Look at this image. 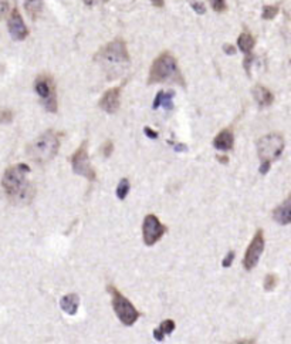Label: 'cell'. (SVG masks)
<instances>
[{"mask_svg": "<svg viewBox=\"0 0 291 344\" xmlns=\"http://www.w3.org/2000/svg\"><path fill=\"white\" fill-rule=\"evenodd\" d=\"M29 174H30V167L27 164H16L9 167L2 178V186L5 192L10 198V201L17 205L19 203L25 205L33 201L34 188L27 181Z\"/></svg>", "mask_w": 291, "mask_h": 344, "instance_id": "6da1fadb", "label": "cell"}, {"mask_svg": "<svg viewBox=\"0 0 291 344\" xmlns=\"http://www.w3.org/2000/svg\"><path fill=\"white\" fill-rule=\"evenodd\" d=\"M167 81L179 83L185 87L183 76L181 74V70H179L175 56L169 51H164L154 60V63L151 66L148 83L158 84V83H167Z\"/></svg>", "mask_w": 291, "mask_h": 344, "instance_id": "7a4b0ae2", "label": "cell"}, {"mask_svg": "<svg viewBox=\"0 0 291 344\" xmlns=\"http://www.w3.org/2000/svg\"><path fill=\"white\" fill-rule=\"evenodd\" d=\"M60 150V135L49 130L39 135L33 143L27 147V155L37 164H46L57 155Z\"/></svg>", "mask_w": 291, "mask_h": 344, "instance_id": "3957f363", "label": "cell"}, {"mask_svg": "<svg viewBox=\"0 0 291 344\" xmlns=\"http://www.w3.org/2000/svg\"><path fill=\"white\" fill-rule=\"evenodd\" d=\"M284 138L283 135L278 133L267 134L261 137L257 141V154L258 158L261 160L260 165V174L266 175L270 171L271 162L277 161L284 151Z\"/></svg>", "mask_w": 291, "mask_h": 344, "instance_id": "277c9868", "label": "cell"}, {"mask_svg": "<svg viewBox=\"0 0 291 344\" xmlns=\"http://www.w3.org/2000/svg\"><path fill=\"white\" fill-rule=\"evenodd\" d=\"M97 60L107 68L122 67L129 64V53L126 49V43L122 39H114L107 46H104L97 54Z\"/></svg>", "mask_w": 291, "mask_h": 344, "instance_id": "5b68a950", "label": "cell"}, {"mask_svg": "<svg viewBox=\"0 0 291 344\" xmlns=\"http://www.w3.org/2000/svg\"><path fill=\"white\" fill-rule=\"evenodd\" d=\"M107 289H108L109 294L112 296V309L115 311L119 321L128 327L135 324L136 320L141 317V313L136 310V307L116 289L115 286L109 285Z\"/></svg>", "mask_w": 291, "mask_h": 344, "instance_id": "8992f818", "label": "cell"}, {"mask_svg": "<svg viewBox=\"0 0 291 344\" xmlns=\"http://www.w3.org/2000/svg\"><path fill=\"white\" fill-rule=\"evenodd\" d=\"M34 90L37 95L40 97L44 108L49 112H57V92H56V85L54 80L47 74H42L36 78L34 81Z\"/></svg>", "mask_w": 291, "mask_h": 344, "instance_id": "52a82bcc", "label": "cell"}, {"mask_svg": "<svg viewBox=\"0 0 291 344\" xmlns=\"http://www.w3.org/2000/svg\"><path fill=\"white\" fill-rule=\"evenodd\" d=\"M71 167L74 174L80 176H84L88 181H95L97 179V174L95 169L90 162V157H88V151H87V143H83L78 150L71 155Z\"/></svg>", "mask_w": 291, "mask_h": 344, "instance_id": "ba28073f", "label": "cell"}, {"mask_svg": "<svg viewBox=\"0 0 291 344\" xmlns=\"http://www.w3.org/2000/svg\"><path fill=\"white\" fill-rule=\"evenodd\" d=\"M167 226L161 223L155 215H147V218L143 219V223H142V239H143V244L147 246H154L155 244H158L161 241V238L167 234Z\"/></svg>", "mask_w": 291, "mask_h": 344, "instance_id": "9c48e42d", "label": "cell"}, {"mask_svg": "<svg viewBox=\"0 0 291 344\" xmlns=\"http://www.w3.org/2000/svg\"><path fill=\"white\" fill-rule=\"evenodd\" d=\"M263 251H264V234H263L261 229H258L257 232L254 234V236H253V241L250 242L247 251L244 253L243 268L246 269L247 272L256 268Z\"/></svg>", "mask_w": 291, "mask_h": 344, "instance_id": "30bf717a", "label": "cell"}, {"mask_svg": "<svg viewBox=\"0 0 291 344\" xmlns=\"http://www.w3.org/2000/svg\"><path fill=\"white\" fill-rule=\"evenodd\" d=\"M8 27L12 39L16 40V42H22L29 36V29L26 27L25 20H23V17H22L20 12L17 9L12 10V13L9 16Z\"/></svg>", "mask_w": 291, "mask_h": 344, "instance_id": "8fae6325", "label": "cell"}, {"mask_svg": "<svg viewBox=\"0 0 291 344\" xmlns=\"http://www.w3.org/2000/svg\"><path fill=\"white\" fill-rule=\"evenodd\" d=\"M119 97H121V87L109 88L101 97L98 105L102 111H105L108 114H115L119 108Z\"/></svg>", "mask_w": 291, "mask_h": 344, "instance_id": "7c38bea8", "label": "cell"}, {"mask_svg": "<svg viewBox=\"0 0 291 344\" xmlns=\"http://www.w3.org/2000/svg\"><path fill=\"white\" fill-rule=\"evenodd\" d=\"M273 219L280 225H288L291 222V199L287 198L283 203H280L273 212Z\"/></svg>", "mask_w": 291, "mask_h": 344, "instance_id": "4fadbf2b", "label": "cell"}, {"mask_svg": "<svg viewBox=\"0 0 291 344\" xmlns=\"http://www.w3.org/2000/svg\"><path fill=\"white\" fill-rule=\"evenodd\" d=\"M234 144V135H233L232 130H223L215 137L213 140V147L216 150H222V151H229L233 148Z\"/></svg>", "mask_w": 291, "mask_h": 344, "instance_id": "5bb4252c", "label": "cell"}, {"mask_svg": "<svg viewBox=\"0 0 291 344\" xmlns=\"http://www.w3.org/2000/svg\"><path fill=\"white\" fill-rule=\"evenodd\" d=\"M253 97H254V100L257 101V104L260 107H268V105H271L273 101H274L273 92L270 91L267 87L260 84L256 85V87L253 88Z\"/></svg>", "mask_w": 291, "mask_h": 344, "instance_id": "9a60e30c", "label": "cell"}, {"mask_svg": "<svg viewBox=\"0 0 291 344\" xmlns=\"http://www.w3.org/2000/svg\"><path fill=\"white\" fill-rule=\"evenodd\" d=\"M78 306H80V297L78 294L70 293L66 294L64 297H61L60 300V307L61 310L67 313L68 316H75L78 311Z\"/></svg>", "mask_w": 291, "mask_h": 344, "instance_id": "2e32d148", "label": "cell"}, {"mask_svg": "<svg viewBox=\"0 0 291 344\" xmlns=\"http://www.w3.org/2000/svg\"><path fill=\"white\" fill-rule=\"evenodd\" d=\"M175 92L174 91H159L154 100V104H152V108L158 109L161 105L167 111H172L174 109V100Z\"/></svg>", "mask_w": 291, "mask_h": 344, "instance_id": "e0dca14e", "label": "cell"}, {"mask_svg": "<svg viewBox=\"0 0 291 344\" xmlns=\"http://www.w3.org/2000/svg\"><path fill=\"white\" fill-rule=\"evenodd\" d=\"M254 44H256V40L249 32H243L239 36V39H237V46L244 54H250L251 50H253V47H254Z\"/></svg>", "mask_w": 291, "mask_h": 344, "instance_id": "ac0fdd59", "label": "cell"}, {"mask_svg": "<svg viewBox=\"0 0 291 344\" xmlns=\"http://www.w3.org/2000/svg\"><path fill=\"white\" fill-rule=\"evenodd\" d=\"M26 12L29 13V16L33 20H36L39 15L42 13L43 9V0H26L25 2Z\"/></svg>", "mask_w": 291, "mask_h": 344, "instance_id": "d6986e66", "label": "cell"}, {"mask_svg": "<svg viewBox=\"0 0 291 344\" xmlns=\"http://www.w3.org/2000/svg\"><path fill=\"white\" fill-rule=\"evenodd\" d=\"M129 189H131V184H129V181L126 179V178H124V179H121L119 181V184H118V186H116V198L118 199H125L126 198V195H128V192H129Z\"/></svg>", "mask_w": 291, "mask_h": 344, "instance_id": "ffe728a7", "label": "cell"}, {"mask_svg": "<svg viewBox=\"0 0 291 344\" xmlns=\"http://www.w3.org/2000/svg\"><path fill=\"white\" fill-rule=\"evenodd\" d=\"M277 283H278V276L274 275V273H268L264 277V283H263L264 290L266 292H273L275 287H277Z\"/></svg>", "mask_w": 291, "mask_h": 344, "instance_id": "44dd1931", "label": "cell"}, {"mask_svg": "<svg viewBox=\"0 0 291 344\" xmlns=\"http://www.w3.org/2000/svg\"><path fill=\"white\" fill-rule=\"evenodd\" d=\"M277 15H278V6H275V5L264 6V8H263V12H261V17H263L264 20H273Z\"/></svg>", "mask_w": 291, "mask_h": 344, "instance_id": "7402d4cb", "label": "cell"}, {"mask_svg": "<svg viewBox=\"0 0 291 344\" xmlns=\"http://www.w3.org/2000/svg\"><path fill=\"white\" fill-rule=\"evenodd\" d=\"M175 321L174 320H164L162 323H161V326L158 327V330L164 334V336H168V334H171L172 331L175 330Z\"/></svg>", "mask_w": 291, "mask_h": 344, "instance_id": "603a6c76", "label": "cell"}, {"mask_svg": "<svg viewBox=\"0 0 291 344\" xmlns=\"http://www.w3.org/2000/svg\"><path fill=\"white\" fill-rule=\"evenodd\" d=\"M209 2H210V5H212L213 10L217 12V13H222V12H225L226 10L225 0H209Z\"/></svg>", "mask_w": 291, "mask_h": 344, "instance_id": "cb8c5ba5", "label": "cell"}, {"mask_svg": "<svg viewBox=\"0 0 291 344\" xmlns=\"http://www.w3.org/2000/svg\"><path fill=\"white\" fill-rule=\"evenodd\" d=\"M254 61V56L250 53V54H244V61H243V66H244V70L246 73L250 76V67H251V63Z\"/></svg>", "mask_w": 291, "mask_h": 344, "instance_id": "d4e9b609", "label": "cell"}, {"mask_svg": "<svg viewBox=\"0 0 291 344\" xmlns=\"http://www.w3.org/2000/svg\"><path fill=\"white\" fill-rule=\"evenodd\" d=\"M192 9L198 13V15H205L206 13V8H205V5L202 3V2H192Z\"/></svg>", "mask_w": 291, "mask_h": 344, "instance_id": "484cf974", "label": "cell"}, {"mask_svg": "<svg viewBox=\"0 0 291 344\" xmlns=\"http://www.w3.org/2000/svg\"><path fill=\"white\" fill-rule=\"evenodd\" d=\"M112 151H114V144H112V141H107V143L104 144V147H102V154H104V157H105V158H109Z\"/></svg>", "mask_w": 291, "mask_h": 344, "instance_id": "4316f807", "label": "cell"}, {"mask_svg": "<svg viewBox=\"0 0 291 344\" xmlns=\"http://www.w3.org/2000/svg\"><path fill=\"white\" fill-rule=\"evenodd\" d=\"M13 120V114H12V111H0V123H3V124H8V123H10Z\"/></svg>", "mask_w": 291, "mask_h": 344, "instance_id": "83f0119b", "label": "cell"}, {"mask_svg": "<svg viewBox=\"0 0 291 344\" xmlns=\"http://www.w3.org/2000/svg\"><path fill=\"white\" fill-rule=\"evenodd\" d=\"M233 260H234V251H230V252L226 255V258L223 259V262H222V266H223V268H230Z\"/></svg>", "mask_w": 291, "mask_h": 344, "instance_id": "f1b7e54d", "label": "cell"}, {"mask_svg": "<svg viewBox=\"0 0 291 344\" xmlns=\"http://www.w3.org/2000/svg\"><path fill=\"white\" fill-rule=\"evenodd\" d=\"M9 12V0H0V19L6 17Z\"/></svg>", "mask_w": 291, "mask_h": 344, "instance_id": "f546056e", "label": "cell"}, {"mask_svg": "<svg viewBox=\"0 0 291 344\" xmlns=\"http://www.w3.org/2000/svg\"><path fill=\"white\" fill-rule=\"evenodd\" d=\"M143 131H145V134L148 135V138H151V140L158 138V133H157V131H154V130H151L150 127H145V128H143Z\"/></svg>", "mask_w": 291, "mask_h": 344, "instance_id": "4dcf8cb0", "label": "cell"}, {"mask_svg": "<svg viewBox=\"0 0 291 344\" xmlns=\"http://www.w3.org/2000/svg\"><path fill=\"white\" fill-rule=\"evenodd\" d=\"M223 51H225L226 54L232 56V54L236 53V49H234V46H232V44H225V46H223Z\"/></svg>", "mask_w": 291, "mask_h": 344, "instance_id": "1f68e13d", "label": "cell"}, {"mask_svg": "<svg viewBox=\"0 0 291 344\" xmlns=\"http://www.w3.org/2000/svg\"><path fill=\"white\" fill-rule=\"evenodd\" d=\"M154 337H155V340H158V341H162V340L165 338V336L159 331L158 328H155V330H154Z\"/></svg>", "mask_w": 291, "mask_h": 344, "instance_id": "d6a6232c", "label": "cell"}, {"mask_svg": "<svg viewBox=\"0 0 291 344\" xmlns=\"http://www.w3.org/2000/svg\"><path fill=\"white\" fill-rule=\"evenodd\" d=\"M150 2L155 6V8H164V5H165L164 0H150Z\"/></svg>", "mask_w": 291, "mask_h": 344, "instance_id": "836d02e7", "label": "cell"}, {"mask_svg": "<svg viewBox=\"0 0 291 344\" xmlns=\"http://www.w3.org/2000/svg\"><path fill=\"white\" fill-rule=\"evenodd\" d=\"M84 3H85V5H88V6H91L92 3H94V0H84Z\"/></svg>", "mask_w": 291, "mask_h": 344, "instance_id": "e575fe53", "label": "cell"}]
</instances>
